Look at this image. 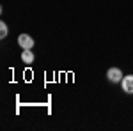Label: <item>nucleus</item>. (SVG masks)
<instances>
[{
  "instance_id": "nucleus-3",
  "label": "nucleus",
  "mask_w": 133,
  "mask_h": 131,
  "mask_svg": "<svg viewBox=\"0 0 133 131\" xmlns=\"http://www.w3.org/2000/svg\"><path fill=\"white\" fill-rule=\"evenodd\" d=\"M121 87L126 94H133V74H126L121 80Z\"/></svg>"
},
{
  "instance_id": "nucleus-1",
  "label": "nucleus",
  "mask_w": 133,
  "mask_h": 131,
  "mask_svg": "<svg viewBox=\"0 0 133 131\" xmlns=\"http://www.w3.org/2000/svg\"><path fill=\"white\" fill-rule=\"evenodd\" d=\"M107 78H108V81H112V83H121L124 74L119 67H110V69L107 71Z\"/></svg>"
},
{
  "instance_id": "nucleus-4",
  "label": "nucleus",
  "mask_w": 133,
  "mask_h": 131,
  "mask_svg": "<svg viewBox=\"0 0 133 131\" xmlns=\"http://www.w3.org/2000/svg\"><path fill=\"white\" fill-rule=\"evenodd\" d=\"M21 62H25V64H32L34 62V53H32V50L21 51Z\"/></svg>"
},
{
  "instance_id": "nucleus-5",
  "label": "nucleus",
  "mask_w": 133,
  "mask_h": 131,
  "mask_svg": "<svg viewBox=\"0 0 133 131\" xmlns=\"http://www.w3.org/2000/svg\"><path fill=\"white\" fill-rule=\"evenodd\" d=\"M7 34H9V29H7L5 21H0V37L4 39V37H7Z\"/></svg>"
},
{
  "instance_id": "nucleus-2",
  "label": "nucleus",
  "mask_w": 133,
  "mask_h": 131,
  "mask_svg": "<svg viewBox=\"0 0 133 131\" xmlns=\"http://www.w3.org/2000/svg\"><path fill=\"white\" fill-rule=\"evenodd\" d=\"M18 44H20V48H23V50H32L34 48V39H32L29 34H20L18 36Z\"/></svg>"
}]
</instances>
